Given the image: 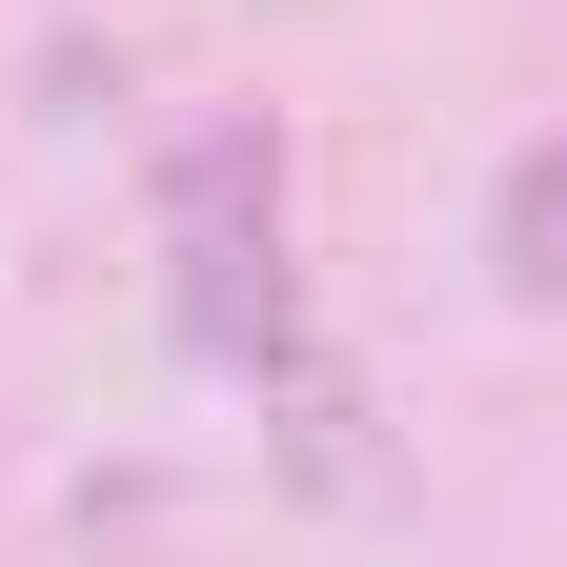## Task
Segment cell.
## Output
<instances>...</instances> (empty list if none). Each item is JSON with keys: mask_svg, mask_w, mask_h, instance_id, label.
<instances>
[{"mask_svg": "<svg viewBox=\"0 0 567 567\" xmlns=\"http://www.w3.org/2000/svg\"><path fill=\"white\" fill-rule=\"evenodd\" d=\"M163 264H183V344L264 385L284 365V122L264 102H203L163 142Z\"/></svg>", "mask_w": 567, "mask_h": 567, "instance_id": "cell-1", "label": "cell"}, {"mask_svg": "<svg viewBox=\"0 0 567 567\" xmlns=\"http://www.w3.org/2000/svg\"><path fill=\"white\" fill-rule=\"evenodd\" d=\"M486 284H507L527 324H567V122H527L507 163H486Z\"/></svg>", "mask_w": 567, "mask_h": 567, "instance_id": "cell-2", "label": "cell"}]
</instances>
